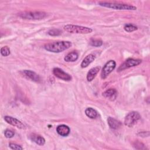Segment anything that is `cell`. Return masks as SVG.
Returning <instances> with one entry per match:
<instances>
[{
	"label": "cell",
	"mask_w": 150,
	"mask_h": 150,
	"mask_svg": "<svg viewBox=\"0 0 150 150\" xmlns=\"http://www.w3.org/2000/svg\"><path fill=\"white\" fill-rule=\"evenodd\" d=\"M71 45V42L69 41H57L45 44L44 48L50 52L60 53L70 48Z\"/></svg>",
	"instance_id": "6da1fadb"
},
{
	"label": "cell",
	"mask_w": 150,
	"mask_h": 150,
	"mask_svg": "<svg viewBox=\"0 0 150 150\" xmlns=\"http://www.w3.org/2000/svg\"><path fill=\"white\" fill-rule=\"evenodd\" d=\"M99 5L105 8H111L116 10H128L135 11L137 9V7L131 5L121 4L118 2H99Z\"/></svg>",
	"instance_id": "7a4b0ae2"
},
{
	"label": "cell",
	"mask_w": 150,
	"mask_h": 150,
	"mask_svg": "<svg viewBox=\"0 0 150 150\" xmlns=\"http://www.w3.org/2000/svg\"><path fill=\"white\" fill-rule=\"evenodd\" d=\"M64 29L71 33H78V34H88L92 32V29L74 25H66L64 26Z\"/></svg>",
	"instance_id": "3957f363"
},
{
	"label": "cell",
	"mask_w": 150,
	"mask_h": 150,
	"mask_svg": "<svg viewBox=\"0 0 150 150\" xmlns=\"http://www.w3.org/2000/svg\"><path fill=\"white\" fill-rule=\"evenodd\" d=\"M19 16L25 19L28 20H41L46 17L47 14L41 11L23 12L19 13Z\"/></svg>",
	"instance_id": "277c9868"
},
{
	"label": "cell",
	"mask_w": 150,
	"mask_h": 150,
	"mask_svg": "<svg viewBox=\"0 0 150 150\" xmlns=\"http://www.w3.org/2000/svg\"><path fill=\"white\" fill-rule=\"evenodd\" d=\"M140 118L141 115L139 112L137 111H131L129 112L125 117L124 124L128 127H132Z\"/></svg>",
	"instance_id": "5b68a950"
},
{
	"label": "cell",
	"mask_w": 150,
	"mask_h": 150,
	"mask_svg": "<svg viewBox=\"0 0 150 150\" xmlns=\"http://www.w3.org/2000/svg\"><path fill=\"white\" fill-rule=\"evenodd\" d=\"M116 66V63L113 60L108 61L102 69L101 73V77L103 79H105L107 76L114 70Z\"/></svg>",
	"instance_id": "8992f818"
},
{
	"label": "cell",
	"mask_w": 150,
	"mask_h": 150,
	"mask_svg": "<svg viewBox=\"0 0 150 150\" xmlns=\"http://www.w3.org/2000/svg\"><path fill=\"white\" fill-rule=\"evenodd\" d=\"M142 62V60L140 59H135L132 58H129L127 59L123 63H122L117 69L118 71H121L127 69L134 67L139 65Z\"/></svg>",
	"instance_id": "52a82bcc"
},
{
	"label": "cell",
	"mask_w": 150,
	"mask_h": 150,
	"mask_svg": "<svg viewBox=\"0 0 150 150\" xmlns=\"http://www.w3.org/2000/svg\"><path fill=\"white\" fill-rule=\"evenodd\" d=\"M53 73L56 77L61 80L64 81H70L71 80V76L60 68H54L53 69Z\"/></svg>",
	"instance_id": "ba28073f"
},
{
	"label": "cell",
	"mask_w": 150,
	"mask_h": 150,
	"mask_svg": "<svg viewBox=\"0 0 150 150\" xmlns=\"http://www.w3.org/2000/svg\"><path fill=\"white\" fill-rule=\"evenodd\" d=\"M4 120L7 123L13 126H15L18 128H20V129L25 128V125L23 124V123H22L21 121H19V120L15 118H13L11 116H5Z\"/></svg>",
	"instance_id": "9c48e42d"
},
{
	"label": "cell",
	"mask_w": 150,
	"mask_h": 150,
	"mask_svg": "<svg viewBox=\"0 0 150 150\" xmlns=\"http://www.w3.org/2000/svg\"><path fill=\"white\" fill-rule=\"evenodd\" d=\"M22 74L28 79H30L31 80L36 82L40 81V76L36 73L35 72L30 70H24L22 71Z\"/></svg>",
	"instance_id": "30bf717a"
},
{
	"label": "cell",
	"mask_w": 150,
	"mask_h": 150,
	"mask_svg": "<svg viewBox=\"0 0 150 150\" xmlns=\"http://www.w3.org/2000/svg\"><path fill=\"white\" fill-rule=\"evenodd\" d=\"M103 96L111 101H114L117 98V91L115 88H109L103 93Z\"/></svg>",
	"instance_id": "8fae6325"
},
{
	"label": "cell",
	"mask_w": 150,
	"mask_h": 150,
	"mask_svg": "<svg viewBox=\"0 0 150 150\" xmlns=\"http://www.w3.org/2000/svg\"><path fill=\"white\" fill-rule=\"evenodd\" d=\"M56 131L58 133V134H59L60 135L63 137H66L70 134V129L67 125L64 124H62L57 127Z\"/></svg>",
	"instance_id": "7c38bea8"
},
{
	"label": "cell",
	"mask_w": 150,
	"mask_h": 150,
	"mask_svg": "<svg viewBox=\"0 0 150 150\" xmlns=\"http://www.w3.org/2000/svg\"><path fill=\"white\" fill-rule=\"evenodd\" d=\"M107 122L110 128L113 129H117L122 125V123L120 121L111 117H109L108 118Z\"/></svg>",
	"instance_id": "4fadbf2b"
},
{
	"label": "cell",
	"mask_w": 150,
	"mask_h": 150,
	"mask_svg": "<svg viewBox=\"0 0 150 150\" xmlns=\"http://www.w3.org/2000/svg\"><path fill=\"white\" fill-rule=\"evenodd\" d=\"M29 138L32 141H33L36 144L39 145L40 146H42L45 144V138L39 135H38L36 134H32L30 135Z\"/></svg>",
	"instance_id": "5bb4252c"
},
{
	"label": "cell",
	"mask_w": 150,
	"mask_h": 150,
	"mask_svg": "<svg viewBox=\"0 0 150 150\" xmlns=\"http://www.w3.org/2000/svg\"><path fill=\"white\" fill-rule=\"evenodd\" d=\"M100 70V67L97 66L91 68L87 74V80L88 81H91L96 76Z\"/></svg>",
	"instance_id": "9a60e30c"
},
{
	"label": "cell",
	"mask_w": 150,
	"mask_h": 150,
	"mask_svg": "<svg viewBox=\"0 0 150 150\" xmlns=\"http://www.w3.org/2000/svg\"><path fill=\"white\" fill-rule=\"evenodd\" d=\"M96 59V56L93 54H89L87 56H86L83 60L81 63V67L82 68L87 67L90 63H91Z\"/></svg>",
	"instance_id": "2e32d148"
},
{
	"label": "cell",
	"mask_w": 150,
	"mask_h": 150,
	"mask_svg": "<svg viewBox=\"0 0 150 150\" xmlns=\"http://www.w3.org/2000/svg\"><path fill=\"white\" fill-rule=\"evenodd\" d=\"M79 58V54L77 52L73 51L69 53L64 58V61L67 62H75Z\"/></svg>",
	"instance_id": "e0dca14e"
},
{
	"label": "cell",
	"mask_w": 150,
	"mask_h": 150,
	"mask_svg": "<svg viewBox=\"0 0 150 150\" xmlns=\"http://www.w3.org/2000/svg\"><path fill=\"white\" fill-rule=\"evenodd\" d=\"M85 114L88 117L91 119L96 118L98 115L97 111L91 107L87 108L85 110Z\"/></svg>",
	"instance_id": "ac0fdd59"
},
{
	"label": "cell",
	"mask_w": 150,
	"mask_h": 150,
	"mask_svg": "<svg viewBox=\"0 0 150 150\" xmlns=\"http://www.w3.org/2000/svg\"><path fill=\"white\" fill-rule=\"evenodd\" d=\"M124 29L125 31H127L128 32H133V31H135V30H137L138 28L134 25H132V24H131V23H127L124 25Z\"/></svg>",
	"instance_id": "d6986e66"
},
{
	"label": "cell",
	"mask_w": 150,
	"mask_h": 150,
	"mask_svg": "<svg viewBox=\"0 0 150 150\" xmlns=\"http://www.w3.org/2000/svg\"><path fill=\"white\" fill-rule=\"evenodd\" d=\"M90 45L95 47H100L103 45V42L100 39H91L90 41Z\"/></svg>",
	"instance_id": "ffe728a7"
},
{
	"label": "cell",
	"mask_w": 150,
	"mask_h": 150,
	"mask_svg": "<svg viewBox=\"0 0 150 150\" xmlns=\"http://www.w3.org/2000/svg\"><path fill=\"white\" fill-rule=\"evenodd\" d=\"M10 49L8 46H4L1 48V54L3 56H8L10 54Z\"/></svg>",
	"instance_id": "44dd1931"
},
{
	"label": "cell",
	"mask_w": 150,
	"mask_h": 150,
	"mask_svg": "<svg viewBox=\"0 0 150 150\" xmlns=\"http://www.w3.org/2000/svg\"><path fill=\"white\" fill-rule=\"evenodd\" d=\"M50 36H59L62 34V31L59 29H52L47 33Z\"/></svg>",
	"instance_id": "7402d4cb"
},
{
	"label": "cell",
	"mask_w": 150,
	"mask_h": 150,
	"mask_svg": "<svg viewBox=\"0 0 150 150\" xmlns=\"http://www.w3.org/2000/svg\"><path fill=\"white\" fill-rule=\"evenodd\" d=\"M134 146L135 149H146V147L145 146L144 144H143L142 142H140L139 141H136L134 144Z\"/></svg>",
	"instance_id": "603a6c76"
},
{
	"label": "cell",
	"mask_w": 150,
	"mask_h": 150,
	"mask_svg": "<svg viewBox=\"0 0 150 150\" xmlns=\"http://www.w3.org/2000/svg\"><path fill=\"white\" fill-rule=\"evenodd\" d=\"M4 135L5 136V137H6L8 138H12V137H13L14 136L15 132H14V131H13L11 129H6L5 131Z\"/></svg>",
	"instance_id": "cb8c5ba5"
},
{
	"label": "cell",
	"mask_w": 150,
	"mask_h": 150,
	"mask_svg": "<svg viewBox=\"0 0 150 150\" xmlns=\"http://www.w3.org/2000/svg\"><path fill=\"white\" fill-rule=\"evenodd\" d=\"M9 146L11 149H15V150H22L23 149V148L16 144H14V143H9Z\"/></svg>",
	"instance_id": "d4e9b609"
},
{
	"label": "cell",
	"mask_w": 150,
	"mask_h": 150,
	"mask_svg": "<svg viewBox=\"0 0 150 150\" xmlns=\"http://www.w3.org/2000/svg\"><path fill=\"white\" fill-rule=\"evenodd\" d=\"M147 132V131H146ZM146 132H145V131H143V132H139V135L141 136V137H148L149 136V134H146Z\"/></svg>",
	"instance_id": "484cf974"
}]
</instances>
